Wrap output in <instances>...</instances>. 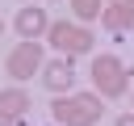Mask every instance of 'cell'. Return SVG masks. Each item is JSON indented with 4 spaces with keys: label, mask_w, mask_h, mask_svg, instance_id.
<instances>
[{
    "label": "cell",
    "mask_w": 134,
    "mask_h": 126,
    "mask_svg": "<svg viewBox=\"0 0 134 126\" xmlns=\"http://www.w3.org/2000/svg\"><path fill=\"white\" fill-rule=\"evenodd\" d=\"M0 38H4V21H0Z\"/></svg>",
    "instance_id": "8fae6325"
},
{
    "label": "cell",
    "mask_w": 134,
    "mask_h": 126,
    "mask_svg": "<svg viewBox=\"0 0 134 126\" xmlns=\"http://www.w3.org/2000/svg\"><path fill=\"white\" fill-rule=\"evenodd\" d=\"M50 113H54L59 126H96L105 118V97H96V92H63V97H54Z\"/></svg>",
    "instance_id": "6da1fadb"
},
{
    "label": "cell",
    "mask_w": 134,
    "mask_h": 126,
    "mask_svg": "<svg viewBox=\"0 0 134 126\" xmlns=\"http://www.w3.org/2000/svg\"><path fill=\"white\" fill-rule=\"evenodd\" d=\"M88 80H92V92L113 101V97H126L130 92V71L117 55H96L92 67H88Z\"/></svg>",
    "instance_id": "7a4b0ae2"
},
{
    "label": "cell",
    "mask_w": 134,
    "mask_h": 126,
    "mask_svg": "<svg viewBox=\"0 0 134 126\" xmlns=\"http://www.w3.org/2000/svg\"><path fill=\"white\" fill-rule=\"evenodd\" d=\"M29 109H34V101H29V92L21 84L17 88H0V126H17Z\"/></svg>",
    "instance_id": "8992f818"
},
{
    "label": "cell",
    "mask_w": 134,
    "mask_h": 126,
    "mask_svg": "<svg viewBox=\"0 0 134 126\" xmlns=\"http://www.w3.org/2000/svg\"><path fill=\"white\" fill-rule=\"evenodd\" d=\"M113 126H134V109H126V113H117V122Z\"/></svg>",
    "instance_id": "30bf717a"
},
{
    "label": "cell",
    "mask_w": 134,
    "mask_h": 126,
    "mask_svg": "<svg viewBox=\"0 0 134 126\" xmlns=\"http://www.w3.org/2000/svg\"><path fill=\"white\" fill-rule=\"evenodd\" d=\"M67 4H71V13H75V21H80V25L100 21V0H67Z\"/></svg>",
    "instance_id": "9c48e42d"
},
{
    "label": "cell",
    "mask_w": 134,
    "mask_h": 126,
    "mask_svg": "<svg viewBox=\"0 0 134 126\" xmlns=\"http://www.w3.org/2000/svg\"><path fill=\"white\" fill-rule=\"evenodd\" d=\"M100 25L113 29V34L134 29V0H113L109 8H100Z\"/></svg>",
    "instance_id": "52a82bcc"
},
{
    "label": "cell",
    "mask_w": 134,
    "mask_h": 126,
    "mask_svg": "<svg viewBox=\"0 0 134 126\" xmlns=\"http://www.w3.org/2000/svg\"><path fill=\"white\" fill-rule=\"evenodd\" d=\"M130 101H134V92H130Z\"/></svg>",
    "instance_id": "7c38bea8"
},
{
    "label": "cell",
    "mask_w": 134,
    "mask_h": 126,
    "mask_svg": "<svg viewBox=\"0 0 134 126\" xmlns=\"http://www.w3.org/2000/svg\"><path fill=\"white\" fill-rule=\"evenodd\" d=\"M42 38H21L13 50H8V59H4V67H8V76L17 80V84H25V80H34L38 71H42Z\"/></svg>",
    "instance_id": "277c9868"
},
{
    "label": "cell",
    "mask_w": 134,
    "mask_h": 126,
    "mask_svg": "<svg viewBox=\"0 0 134 126\" xmlns=\"http://www.w3.org/2000/svg\"><path fill=\"white\" fill-rule=\"evenodd\" d=\"M13 25H17V34L21 38H42L46 34V25H50V17H46V8H17V17H13Z\"/></svg>",
    "instance_id": "ba28073f"
},
{
    "label": "cell",
    "mask_w": 134,
    "mask_h": 126,
    "mask_svg": "<svg viewBox=\"0 0 134 126\" xmlns=\"http://www.w3.org/2000/svg\"><path fill=\"white\" fill-rule=\"evenodd\" d=\"M42 84H46L54 97L71 92V84H75V67H71V59H67V55H59V59L42 63Z\"/></svg>",
    "instance_id": "5b68a950"
},
{
    "label": "cell",
    "mask_w": 134,
    "mask_h": 126,
    "mask_svg": "<svg viewBox=\"0 0 134 126\" xmlns=\"http://www.w3.org/2000/svg\"><path fill=\"white\" fill-rule=\"evenodd\" d=\"M42 38H46L59 55H67V59H75V55H88V50H92V34H88L80 21H50Z\"/></svg>",
    "instance_id": "3957f363"
}]
</instances>
